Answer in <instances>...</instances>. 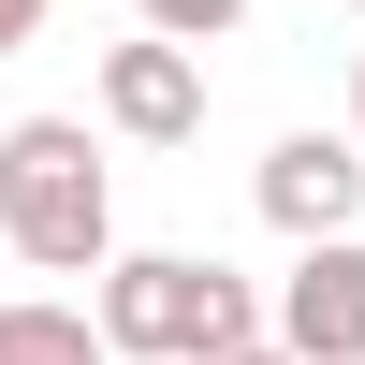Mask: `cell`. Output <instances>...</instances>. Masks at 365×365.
<instances>
[{"mask_svg": "<svg viewBox=\"0 0 365 365\" xmlns=\"http://www.w3.org/2000/svg\"><path fill=\"white\" fill-rule=\"evenodd\" d=\"M88 307H103L117 365H234V351L263 336L249 278H234V263H205V249H117Z\"/></svg>", "mask_w": 365, "mask_h": 365, "instance_id": "7a4b0ae2", "label": "cell"}, {"mask_svg": "<svg viewBox=\"0 0 365 365\" xmlns=\"http://www.w3.org/2000/svg\"><path fill=\"white\" fill-rule=\"evenodd\" d=\"M351 146H365V73H351Z\"/></svg>", "mask_w": 365, "mask_h": 365, "instance_id": "30bf717a", "label": "cell"}, {"mask_svg": "<svg viewBox=\"0 0 365 365\" xmlns=\"http://www.w3.org/2000/svg\"><path fill=\"white\" fill-rule=\"evenodd\" d=\"M161 44H220V29H249V0H132Z\"/></svg>", "mask_w": 365, "mask_h": 365, "instance_id": "52a82bcc", "label": "cell"}, {"mask_svg": "<svg viewBox=\"0 0 365 365\" xmlns=\"http://www.w3.org/2000/svg\"><path fill=\"white\" fill-rule=\"evenodd\" d=\"M103 132H132V146H190L205 132V44H103Z\"/></svg>", "mask_w": 365, "mask_h": 365, "instance_id": "277c9868", "label": "cell"}, {"mask_svg": "<svg viewBox=\"0 0 365 365\" xmlns=\"http://www.w3.org/2000/svg\"><path fill=\"white\" fill-rule=\"evenodd\" d=\"M249 190H263V220H278L292 249H336V234L365 220V146L351 132H278Z\"/></svg>", "mask_w": 365, "mask_h": 365, "instance_id": "3957f363", "label": "cell"}, {"mask_svg": "<svg viewBox=\"0 0 365 365\" xmlns=\"http://www.w3.org/2000/svg\"><path fill=\"white\" fill-rule=\"evenodd\" d=\"M278 351H292V365H365V234L292 249V278H278Z\"/></svg>", "mask_w": 365, "mask_h": 365, "instance_id": "5b68a950", "label": "cell"}, {"mask_svg": "<svg viewBox=\"0 0 365 365\" xmlns=\"http://www.w3.org/2000/svg\"><path fill=\"white\" fill-rule=\"evenodd\" d=\"M0 249L44 263V278H103L117 263V190L88 117H15L0 132Z\"/></svg>", "mask_w": 365, "mask_h": 365, "instance_id": "6da1fadb", "label": "cell"}, {"mask_svg": "<svg viewBox=\"0 0 365 365\" xmlns=\"http://www.w3.org/2000/svg\"><path fill=\"white\" fill-rule=\"evenodd\" d=\"M351 15H365V0H351Z\"/></svg>", "mask_w": 365, "mask_h": 365, "instance_id": "8fae6325", "label": "cell"}, {"mask_svg": "<svg viewBox=\"0 0 365 365\" xmlns=\"http://www.w3.org/2000/svg\"><path fill=\"white\" fill-rule=\"evenodd\" d=\"M234 365H292V351H278V336H249V351H234Z\"/></svg>", "mask_w": 365, "mask_h": 365, "instance_id": "9c48e42d", "label": "cell"}, {"mask_svg": "<svg viewBox=\"0 0 365 365\" xmlns=\"http://www.w3.org/2000/svg\"><path fill=\"white\" fill-rule=\"evenodd\" d=\"M0 365H117L103 307H44V292H15L0 307Z\"/></svg>", "mask_w": 365, "mask_h": 365, "instance_id": "8992f818", "label": "cell"}, {"mask_svg": "<svg viewBox=\"0 0 365 365\" xmlns=\"http://www.w3.org/2000/svg\"><path fill=\"white\" fill-rule=\"evenodd\" d=\"M29 15H44V0H0V58H15V44H29Z\"/></svg>", "mask_w": 365, "mask_h": 365, "instance_id": "ba28073f", "label": "cell"}]
</instances>
